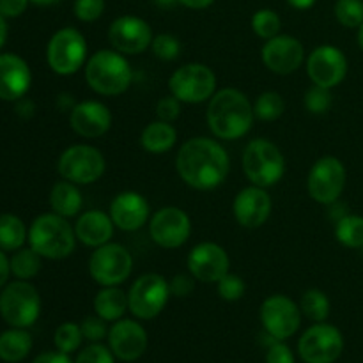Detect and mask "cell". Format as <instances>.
Masks as SVG:
<instances>
[{
	"label": "cell",
	"instance_id": "obj_20",
	"mask_svg": "<svg viewBox=\"0 0 363 363\" xmlns=\"http://www.w3.org/2000/svg\"><path fill=\"white\" fill-rule=\"evenodd\" d=\"M108 347L121 362H137L147 350V332L133 319H119L108 330Z\"/></svg>",
	"mask_w": 363,
	"mask_h": 363
},
{
	"label": "cell",
	"instance_id": "obj_13",
	"mask_svg": "<svg viewBox=\"0 0 363 363\" xmlns=\"http://www.w3.org/2000/svg\"><path fill=\"white\" fill-rule=\"evenodd\" d=\"M344 351V337L337 326L315 323L300 337L298 353L305 363H335Z\"/></svg>",
	"mask_w": 363,
	"mask_h": 363
},
{
	"label": "cell",
	"instance_id": "obj_37",
	"mask_svg": "<svg viewBox=\"0 0 363 363\" xmlns=\"http://www.w3.org/2000/svg\"><path fill=\"white\" fill-rule=\"evenodd\" d=\"M333 11L346 28H358L363 23V0H337Z\"/></svg>",
	"mask_w": 363,
	"mask_h": 363
},
{
	"label": "cell",
	"instance_id": "obj_40",
	"mask_svg": "<svg viewBox=\"0 0 363 363\" xmlns=\"http://www.w3.org/2000/svg\"><path fill=\"white\" fill-rule=\"evenodd\" d=\"M218 294L222 300L225 301H238L245 296V291H247V284L241 279L240 275H234V273H227L225 277L218 280Z\"/></svg>",
	"mask_w": 363,
	"mask_h": 363
},
{
	"label": "cell",
	"instance_id": "obj_31",
	"mask_svg": "<svg viewBox=\"0 0 363 363\" xmlns=\"http://www.w3.org/2000/svg\"><path fill=\"white\" fill-rule=\"evenodd\" d=\"M335 238L347 248L363 247V216L346 215L335 222Z\"/></svg>",
	"mask_w": 363,
	"mask_h": 363
},
{
	"label": "cell",
	"instance_id": "obj_11",
	"mask_svg": "<svg viewBox=\"0 0 363 363\" xmlns=\"http://www.w3.org/2000/svg\"><path fill=\"white\" fill-rule=\"evenodd\" d=\"M59 174L74 184H92L105 174L106 162L101 151L87 144L67 147L59 158Z\"/></svg>",
	"mask_w": 363,
	"mask_h": 363
},
{
	"label": "cell",
	"instance_id": "obj_33",
	"mask_svg": "<svg viewBox=\"0 0 363 363\" xmlns=\"http://www.w3.org/2000/svg\"><path fill=\"white\" fill-rule=\"evenodd\" d=\"M41 255L34 248H18L11 259V273L20 280H28L35 277L41 269Z\"/></svg>",
	"mask_w": 363,
	"mask_h": 363
},
{
	"label": "cell",
	"instance_id": "obj_50",
	"mask_svg": "<svg viewBox=\"0 0 363 363\" xmlns=\"http://www.w3.org/2000/svg\"><path fill=\"white\" fill-rule=\"evenodd\" d=\"M215 0H179V4H183L184 7H190V9H206Z\"/></svg>",
	"mask_w": 363,
	"mask_h": 363
},
{
	"label": "cell",
	"instance_id": "obj_54",
	"mask_svg": "<svg viewBox=\"0 0 363 363\" xmlns=\"http://www.w3.org/2000/svg\"><path fill=\"white\" fill-rule=\"evenodd\" d=\"M30 2L39 4V6H52V4L60 2V0H30Z\"/></svg>",
	"mask_w": 363,
	"mask_h": 363
},
{
	"label": "cell",
	"instance_id": "obj_39",
	"mask_svg": "<svg viewBox=\"0 0 363 363\" xmlns=\"http://www.w3.org/2000/svg\"><path fill=\"white\" fill-rule=\"evenodd\" d=\"M151 50L158 59L176 60L181 53V43L172 34H158L152 38Z\"/></svg>",
	"mask_w": 363,
	"mask_h": 363
},
{
	"label": "cell",
	"instance_id": "obj_8",
	"mask_svg": "<svg viewBox=\"0 0 363 363\" xmlns=\"http://www.w3.org/2000/svg\"><path fill=\"white\" fill-rule=\"evenodd\" d=\"M133 269V257L126 247L106 243L96 248L89 259V273L92 280L103 287L121 286L126 282Z\"/></svg>",
	"mask_w": 363,
	"mask_h": 363
},
{
	"label": "cell",
	"instance_id": "obj_5",
	"mask_svg": "<svg viewBox=\"0 0 363 363\" xmlns=\"http://www.w3.org/2000/svg\"><path fill=\"white\" fill-rule=\"evenodd\" d=\"M243 170L252 184L269 188L286 174V158L277 144L266 138H254L243 151Z\"/></svg>",
	"mask_w": 363,
	"mask_h": 363
},
{
	"label": "cell",
	"instance_id": "obj_34",
	"mask_svg": "<svg viewBox=\"0 0 363 363\" xmlns=\"http://www.w3.org/2000/svg\"><path fill=\"white\" fill-rule=\"evenodd\" d=\"M284 110H286V103H284L282 96L275 91H266L255 99L254 105V113L255 117H259L261 121H277L279 117H282Z\"/></svg>",
	"mask_w": 363,
	"mask_h": 363
},
{
	"label": "cell",
	"instance_id": "obj_15",
	"mask_svg": "<svg viewBox=\"0 0 363 363\" xmlns=\"http://www.w3.org/2000/svg\"><path fill=\"white\" fill-rule=\"evenodd\" d=\"M151 240L162 248H179L191 234V220L183 209L165 206L149 218Z\"/></svg>",
	"mask_w": 363,
	"mask_h": 363
},
{
	"label": "cell",
	"instance_id": "obj_7",
	"mask_svg": "<svg viewBox=\"0 0 363 363\" xmlns=\"http://www.w3.org/2000/svg\"><path fill=\"white\" fill-rule=\"evenodd\" d=\"M46 60L57 74H74L87 60V41L84 34L73 27L57 30L46 48Z\"/></svg>",
	"mask_w": 363,
	"mask_h": 363
},
{
	"label": "cell",
	"instance_id": "obj_55",
	"mask_svg": "<svg viewBox=\"0 0 363 363\" xmlns=\"http://www.w3.org/2000/svg\"><path fill=\"white\" fill-rule=\"evenodd\" d=\"M358 45H360V48L363 50V23L358 27Z\"/></svg>",
	"mask_w": 363,
	"mask_h": 363
},
{
	"label": "cell",
	"instance_id": "obj_51",
	"mask_svg": "<svg viewBox=\"0 0 363 363\" xmlns=\"http://www.w3.org/2000/svg\"><path fill=\"white\" fill-rule=\"evenodd\" d=\"M289 2V6H293L294 9H308V7H312L315 4V0H287Z\"/></svg>",
	"mask_w": 363,
	"mask_h": 363
},
{
	"label": "cell",
	"instance_id": "obj_35",
	"mask_svg": "<svg viewBox=\"0 0 363 363\" xmlns=\"http://www.w3.org/2000/svg\"><path fill=\"white\" fill-rule=\"evenodd\" d=\"M252 28H254V32L259 38L268 41V39L280 34L282 20H280V16L273 9H259L252 16Z\"/></svg>",
	"mask_w": 363,
	"mask_h": 363
},
{
	"label": "cell",
	"instance_id": "obj_10",
	"mask_svg": "<svg viewBox=\"0 0 363 363\" xmlns=\"http://www.w3.org/2000/svg\"><path fill=\"white\" fill-rule=\"evenodd\" d=\"M170 298L169 282L158 273L138 277L128 293L130 312L142 321L155 319L163 312Z\"/></svg>",
	"mask_w": 363,
	"mask_h": 363
},
{
	"label": "cell",
	"instance_id": "obj_30",
	"mask_svg": "<svg viewBox=\"0 0 363 363\" xmlns=\"http://www.w3.org/2000/svg\"><path fill=\"white\" fill-rule=\"evenodd\" d=\"M28 240L23 222L14 215H0V248L18 250Z\"/></svg>",
	"mask_w": 363,
	"mask_h": 363
},
{
	"label": "cell",
	"instance_id": "obj_32",
	"mask_svg": "<svg viewBox=\"0 0 363 363\" xmlns=\"http://www.w3.org/2000/svg\"><path fill=\"white\" fill-rule=\"evenodd\" d=\"M300 311L314 323H325L330 315V300L321 289L305 291L300 301Z\"/></svg>",
	"mask_w": 363,
	"mask_h": 363
},
{
	"label": "cell",
	"instance_id": "obj_42",
	"mask_svg": "<svg viewBox=\"0 0 363 363\" xmlns=\"http://www.w3.org/2000/svg\"><path fill=\"white\" fill-rule=\"evenodd\" d=\"M82 335L84 339H87L89 342H101L105 337H108V326H106L105 319L96 315H89L84 321L80 323Z\"/></svg>",
	"mask_w": 363,
	"mask_h": 363
},
{
	"label": "cell",
	"instance_id": "obj_3",
	"mask_svg": "<svg viewBox=\"0 0 363 363\" xmlns=\"http://www.w3.org/2000/svg\"><path fill=\"white\" fill-rule=\"evenodd\" d=\"M89 87L101 96H119L130 89L133 71L124 53L117 50H99L85 64Z\"/></svg>",
	"mask_w": 363,
	"mask_h": 363
},
{
	"label": "cell",
	"instance_id": "obj_12",
	"mask_svg": "<svg viewBox=\"0 0 363 363\" xmlns=\"http://www.w3.org/2000/svg\"><path fill=\"white\" fill-rule=\"evenodd\" d=\"M346 167L335 156H323L312 165L307 177V191L315 202L330 206L337 202L346 188Z\"/></svg>",
	"mask_w": 363,
	"mask_h": 363
},
{
	"label": "cell",
	"instance_id": "obj_2",
	"mask_svg": "<svg viewBox=\"0 0 363 363\" xmlns=\"http://www.w3.org/2000/svg\"><path fill=\"white\" fill-rule=\"evenodd\" d=\"M254 106L238 89H222L209 99L206 121L216 138L236 140L245 137L254 124Z\"/></svg>",
	"mask_w": 363,
	"mask_h": 363
},
{
	"label": "cell",
	"instance_id": "obj_24",
	"mask_svg": "<svg viewBox=\"0 0 363 363\" xmlns=\"http://www.w3.org/2000/svg\"><path fill=\"white\" fill-rule=\"evenodd\" d=\"M30 67L21 57L14 53L0 55V99H20L30 89Z\"/></svg>",
	"mask_w": 363,
	"mask_h": 363
},
{
	"label": "cell",
	"instance_id": "obj_6",
	"mask_svg": "<svg viewBox=\"0 0 363 363\" xmlns=\"http://www.w3.org/2000/svg\"><path fill=\"white\" fill-rule=\"evenodd\" d=\"M41 312V298L38 289L25 280L7 284L0 294V315L13 328H28Z\"/></svg>",
	"mask_w": 363,
	"mask_h": 363
},
{
	"label": "cell",
	"instance_id": "obj_52",
	"mask_svg": "<svg viewBox=\"0 0 363 363\" xmlns=\"http://www.w3.org/2000/svg\"><path fill=\"white\" fill-rule=\"evenodd\" d=\"M6 38H7L6 18H4L2 13H0V48H2V45H4V43H6Z\"/></svg>",
	"mask_w": 363,
	"mask_h": 363
},
{
	"label": "cell",
	"instance_id": "obj_25",
	"mask_svg": "<svg viewBox=\"0 0 363 363\" xmlns=\"http://www.w3.org/2000/svg\"><path fill=\"white\" fill-rule=\"evenodd\" d=\"M113 220L110 213H103L99 209H91L78 216L74 234L77 240L91 248H98L101 245L110 243L113 236Z\"/></svg>",
	"mask_w": 363,
	"mask_h": 363
},
{
	"label": "cell",
	"instance_id": "obj_9",
	"mask_svg": "<svg viewBox=\"0 0 363 363\" xmlns=\"http://www.w3.org/2000/svg\"><path fill=\"white\" fill-rule=\"evenodd\" d=\"M169 89L170 94L176 96L179 101L195 105L213 98L216 92V77L206 64H184L172 73Z\"/></svg>",
	"mask_w": 363,
	"mask_h": 363
},
{
	"label": "cell",
	"instance_id": "obj_43",
	"mask_svg": "<svg viewBox=\"0 0 363 363\" xmlns=\"http://www.w3.org/2000/svg\"><path fill=\"white\" fill-rule=\"evenodd\" d=\"M103 11H105V0H77L74 2V16L85 23L101 18Z\"/></svg>",
	"mask_w": 363,
	"mask_h": 363
},
{
	"label": "cell",
	"instance_id": "obj_19",
	"mask_svg": "<svg viewBox=\"0 0 363 363\" xmlns=\"http://www.w3.org/2000/svg\"><path fill=\"white\" fill-rule=\"evenodd\" d=\"M262 64L277 74H291L305 60V48L300 39L287 34H279L268 39L261 50Z\"/></svg>",
	"mask_w": 363,
	"mask_h": 363
},
{
	"label": "cell",
	"instance_id": "obj_17",
	"mask_svg": "<svg viewBox=\"0 0 363 363\" xmlns=\"http://www.w3.org/2000/svg\"><path fill=\"white\" fill-rule=\"evenodd\" d=\"M152 30L145 20L138 16H119L108 28V41L113 50L126 55H137L151 48Z\"/></svg>",
	"mask_w": 363,
	"mask_h": 363
},
{
	"label": "cell",
	"instance_id": "obj_29",
	"mask_svg": "<svg viewBox=\"0 0 363 363\" xmlns=\"http://www.w3.org/2000/svg\"><path fill=\"white\" fill-rule=\"evenodd\" d=\"M32 350V337L30 333L25 332L23 328L7 330L0 335V360L7 363H18Z\"/></svg>",
	"mask_w": 363,
	"mask_h": 363
},
{
	"label": "cell",
	"instance_id": "obj_53",
	"mask_svg": "<svg viewBox=\"0 0 363 363\" xmlns=\"http://www.w3.org/2000/svg\"><path fill=\"white\" fill-rule=\"evenodd\" d=\"M155 2L158 4L160 7H172V6H176L179 0H155Z\"/></svg>",
	"mask_w": 363,
	"mask_h": 363
},
{
	"label": "cell",
	"instance_id": "obj_45",
	"mask_svg": "<svg viewBox=\"0 0 363 363\" xmlns=\"http://www.w3.org/2000/svg\"><path fill=\"white\" fill-rule=\"evenodd\" d=\"M170 294L176 298H186L194 293L195 289V277L186 275V273H177L172 277V280L169 282Z\"/></svg>",
	"mask_w": 363,
	"mask_h": 363
},
{
	"label": "cell",
	"instance_id": "obj_47",
	"mask_svg": "<svg viewBox=\"0 0 363 363\" xmlns=\"http://www.w3.org/2000/svg\"><path fill=\"white\" fill-rule=\"evenodd\" d=\"M30 0H0V13L4 18H16L25 13Z\"/></svg>",
	"mask_w": 363,
	"mask_h": 363
},
{
	"label": "cell",
	"instance_id": "obj_22",
	"mask_svg": "<svg viewBox=\"0 0 363 363\" xmlns=\"http://www.w3.org/2000/svg\"><path fill=\"white\" fill-rule=\"evenodd\" d=\"M69 124L80 137L98 138L108 133L112 128V112L108 106L96 99H87L73 105L69 113Z\"/></svg>",
	"mask_w": 363,
	"mask_h": 363
},
{
	"label": "cell",
	"instance_id": "obj_4",
	"mask_svg": "<svg viewBox=\"0 0 363 363\" xmlns=\"http://www.w3.org/2000/svg\"><path fill=\"white\" fill-rule=\"evenodd\" d=\"M28 243L41 257L59 261L73 254L77 234L67 218L57 213H46L32 222L28 229Z\"/></svg>",
	"mask_w": 363,
	"mask_h": 363
},
{
	"label": "cell",
	"instance_id": "obj_48",
	"mask_svg": "<svg viewBox=\"0 0 363 363\" xmlns=\"http://www.w3.org/2000/svg\"><path fill=\"white\" fill-rule=\"evenodd\" d=\"M34 363H74L69 358V354L62 353V351H48L35 358Z\"/></svg>",
	"mask_w": 363,
	"mask_h": 363
},
{
	"label": "cell",
	"instance_id": "obj_28",
	"mask_svg": "<svg viewBox=\"0 0 363 363\" xmlns=\"http://www.w3.org/2000/svg\"><path fill=\"white\" fill-rule=\"evenodd\" d=\"M130 311L128 305V294L117 286L113 287H103L94 298V312L101 319L108 321H119L123 315Z\"/></svg>",
	"mask_w": 363,
	"mask_h": 363
},
{
	"label": "cell",
	"instance_id": "obj_14",
	"mask_svg": "<svg viewBox=\"0 0 363 363\" xmlns=\"http://www.w3.org/2000/svg\"><path fill=\"white\" fill-rule=\"evenodd\" d=\"M261 323L266 333L277 340H286L300 328L301 311L286 294H273L262 301Z\"/></svg>",
	"mask_w": 363,
	"mask_h": 363
},
{
	"label": "cell",
	"instance_id": "obj_23",
	"mask_svg": "<svg viewBox=\"0 0 363 363\" xmlns=\"http://www.w3.org/2000/svg\"><path fill=\"white\" fill-rule=\"evenodd\" d=\"M149 202L138 191H121L110 204V216L113 225L121 230L133 233L149 222Z\"/></svg>",
	"mask_w": 363,
	"mask_h": 363
},
{
	"label": "cell",
	"instance_id": "obj_21",
	"mask_svg": "<svg viewBox=\"0 0 363 363\" xmlns=\"http://www.w3.org/2000/svg\"><path fill=\"white\" fill-rule=\"evenodd\" d=\"M272 197L266 188L255 184L243 188L233 202L234 218L245 229H259L264 225L272 215Z\"/></svg>",
	"mask_w": 363,
	"mask_h": 363
},
{
	"label": "cell",
	"instance_id": "obj_44",
	"mask_svg": "<svg viewBox=\"0 0 363 363\" xmlns=\"http://www.w3.org/2000/svg\"><path fill=\"white\" fill-rule=\"evenodd\" d=\"M181 103L183 101H179L174 94L160 99L158 105H156V116H158V119L165 121V123H174L176 119H179Z\"/></svg>",
	"mask_w": 363,
	"mask_h": 363
},
{
	"label": "cell",
	"instance_id": "obj_46",
	"mask_svg": "<svg viewBox=\"0 0 363 363\" xmlns=\"http://www.w3.org/2000/svg\"><path fill=\"white\" fill-rule=\"evenodd\" d=\"M266 363H294V353L284 340H277L266 351Z\"/></svg>",
	"mask_w": 363,
	"mask_h": 363
},
{
	"label": "cell",
	"instance_id": "obj_36",
	"mask_svg": "<svg viewBox=\"0 0 363 363\" xmlns=\"http://www.w3.org/2000/svg\"><path fill=\"white\" fill-rule=\"evenodd\" d=\"M82 340H84V335H82L80 325H77V323H62L57 328L55 337H53V342H55L57 350L67 354L80 350Z\"/></svg>",
	"mask_w": 363,
	"mask_h": 363
},
{
	"label": "cell",
	"instance_id": "obj_18",
	"mask_svg": "<svg viewBox=\"0 0 363 363\" xmlns=\"http://www.w3.org/2000/svg\"><path fill=\"white\" fill-rule=\"evenodd\" d=\"M188 272L195 277V280L204 284L218 282L222 277L229 273L230 259L225 248L218 243L204 241L191 248L188 254Z\"/></svg>",
	"mask_w": 363,
	"mask_h": 363
},
{
	"label": "cell",
	"instance_id": "obj_38",
	"mask_svg": "<svg viewBox=\"0 0 363 363\" xmlns=\"http://www.w3.org/2000/svg\"><path fill=\"white\" fill-rule=\"evenodd\" d=\"M332 89L321 87V85H312L303 96V105L305 108L315 116H323L332 108Z\"/></svg>",
	"mask_w": 363,
	"mask_h": 363
},
{
	"label": "cell",
	"instance_id": "obj_1",
	"mask_svg": "<svg viewBox=\"0 0 363 363\" xmlns=\"http://www.w3.org/2000/svg\"><path fill=\"white\" fill-rule=\"evenodd\" d=\"M176 169L188 186L209 191L218 188L229 176L230 158L220 142L208 137H197L181 145Z\"/></svg>",
	"mask_w": 363,
	"mask_h": 363
},
{
	"label": "cell",
	"instance_id": "obj_49",
	"mask_svg": "<svg viewBox=\"0 0 363 363\" xmlns=\"http://www.w3.org/2000/svg\"><path fill=\"white\" fill-rule=\"evenodd\" d=\"M9 273H11V261L6 257L2 248H0V287L6 286L7 279H9Z\"/></svg>",
	"mask_w": 363,
	"mask_h": 363
},
{
	"label": "cell",
	"instance_id": "obj_16",
	"mask_svg": "<svg viewBox=\"0 0 363 363\" xmlns=\"http://www.w3.org/2000/svg\"><path fill=\"white\" fill-rule=\"evenodd\" d=\"M307 74L314 85L333 89L342 84L347 74V59L337 46H318L307 59Z\"/></svg>",
	"mask_w": 363,
	"mask_h": 363
},
{
	"label": "cell",
	"instance_id": "obj_26",
	"mask_svg": "<svg viewBox=\"0 0 363 363\" xmlns=\"http://www.w3.org/2000/svg\"><path fill=\"white\" fill-rule=\"evenodd\" d=\"M177 142V131L172 123L165 121H152L142 130L140 144L151 155H163L170 151Z\"/></svg>",
	"mask_w": 363,
	"mask_h": 363
},
{
	"label": "cell",
	"instance_id": "obj_27",
	"mask_svg": "<svg viewBox=\"0 0 363 363\" xmlns=\"http://www.w3.org/2000/svg\"><path fill=\"white\" fill-rule=\"evenodd\" d=\"M82 204H84V199L78 190V184L66 179L53 184L52 191H50V206H52L53 213L64 216V218H71L82 211Z\"/></svg>",
	"mask_w": 363,
	"mask_h": 363
},
{
	"label": "cell",
	"instance_id": "obj_41",
	"mask_svg": "<svg viewBox=\"0 0 363 363\" xmlns=\"http://www.w3.org/2000/svg\"><path fill=\"white\" fill-rule=\"evenodd\" d=\"M74 363H116L112 350L99 342H92L78 353Z\"/></svg>",
	"mask_w": 363,
	"mask_h": 363
}]
</instances>
